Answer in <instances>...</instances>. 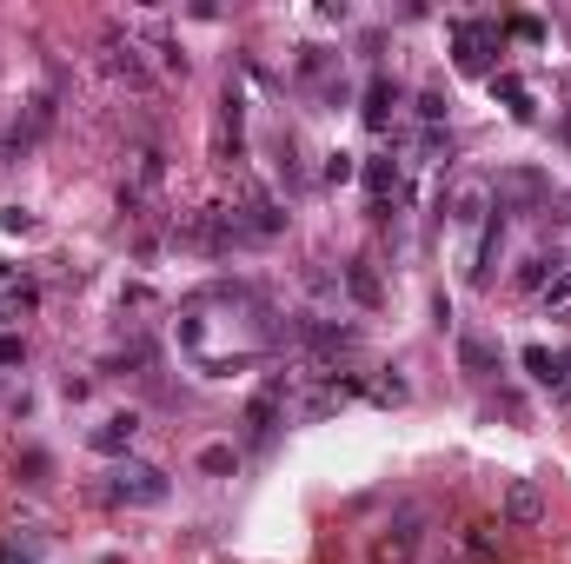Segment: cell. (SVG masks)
Returning <instances> with one entry per match:
<instances>
[{"instance_id":"4316f807","label":"cell","mask_w":571,"mask_h":564,"mask_svg":"<svg viewBox=\"0 0 571 564\" xmlns=\"http://www.w3.org/2000/svg\"><path fill=\"white\" fill-rule=\"evenodd\" d=\"M419 153H426V160H452V133H446V126H426Z\"/></svg>"},{"instance_id":"6da1fadb","label":"cell","mask_w":571,"mask_h":564,"mask_svg":"<svg viewBox=\"0 0 571 564\" xmlns=\"http://www.w3.org/2000/svg\"><path fill=\"white\" fill-rule=\"evenodd\" d=\"M419 539H426V512H419V505H406L392 525H379V532H373V552H366V558H373V564H419Z\"/></svg>"},{"instance_id":"f1b7e54d","label":"cell","mask_w":571,"mask_h":564,"mask_svg":"<svg viewBox=\"0 0 571 564\" xmlns=\"http://www.w3.org/2000/svg\"><path fill=\"white\" fill-rule=\"evenodd\" d=\"M539 299H545V306H571V273H552V279H545V293H539Z\"/></svg>"},{"instance_id":"603a6c76","label":"cell","mask_w":571,"mask_h":564,"mask_svg":"<svg viewBox=\"0 0 571 564\" xmlns=\"http://www.w3.org/2000/svg\"><path fill=\"white\" fill-rule=\"evenodd\" d=\"M412 106H419V120H426V126H446V106H452V100H446L439 86H419V100H412Z\"/></svg>"},{"instance_id":"e0dca14e","label":"cell","mask_w":571,"mask_h":564,"mask_svg":"<svg viewBox=\"0 0 571 564\" xmlns=\"http://www.w3.org/2000/svg\"><path fill=\"white\" fill-rule=\"evenodd\" d=\"M160 173H166V166H160V153H153V146H146V153H133V180H126V199L153 193V186H160Z\"/></svg>"},{"instance_id":"44dd1931","label":"cell","mask_w":571,"mask_h":564,"mask_svg":"<svg viewBox=\"0 0 571 564\" xmlns=\"http://www.w3.org/2000/svg\"><path fill=\"white\" fill-rule=\"evenodd\" d=\"M319 180H326V186H346V180H359V153L333 146V153H326V166H319Z\"/></svg>"},{"instance_id":"f546056e","label":"cell","mask_w":571,"mask_h":564,"mask_svg":"<svg viewBox=\"0 0 571 564\" xmlns=\"http://www.w3.org/2000/svg\"><path fill=\"white\" fill-rule=\"evenodd\" d=\"M0 226H7V233H33V213H27V206H7Z\"/></svg>"},{"instance_id":"83f0119b","label":"cell","mask_w":571,"mask_h":564,"mask_svg":"<svg viewBox=\"0 0 571 564\" xmlns=\"http://www.w3.org/2000/svg\"><path fill=\"white\" fill-rule=\"evenodd\" d=\"M13 366H27V339L20 332H0V372H13Z\"/></svg>"},{"instance_id":"d6a6232c","label":"cell","mask_w":571,"mask_h":564,"mask_svg":"<svg viewBox=\"0 0 571 564\" xmlns=\"http://www.w3.org/2000/svg\"><path fill=\"white\" fill-rule=\"evenodd\" d=\"M559 140H565V146H571V106H565V120H559Z\"/></svg>"},{"instance_id":"484cf974","label":"cell","mask_w":571,"mask_h":564,"mask_svg":"<svg viewBox=\"0 0 571 564\" xmlns=\"http://www.w3.org/2000/svg\"><path fill=\"white\" fill-rule=\"evenodd\" d=\"M326 66H333V60H326V47H299V60H293V73H299V80H319Z\"/></svg>"},{"instance_id":"2e32d148","label":"cell","mask_w":571,"mask_h":564,"mask_svg":"<svg viewBox=\"0 0 571 564\" xmlns=\"http://www.w3.org/2000/svg\"><path fill=\"white\" fill-rule=\"evenodd\" d=\"M552 266H559L552 253H526V259H519V273H512V286H519V293H545Z\"/></svg>"},{"instance_id":"ac0fdd59","label":"cell","mask_w":571,"mask_h":564,"mask_svg":"<svg viewBox=\"0 0 571 564\" xmlns=\"http://www.w3.org/2000/svg\"><path fill=\"white\" fill-rule=\"evenodd\" d=\"M206 479H233L239 472V445H200V459H193Z\"/></svg>"},{"instance_id":"8992f818","label":"cell","mask_w":571,"mask_h":564,"mask_svg":"<svg viewBox=\"0 0 571 564\" xmlns=\"http://www.w3.org/2000/svg\"><path fill=\"white\" fill-rule=\"evenodd\" d=\"M133 439H140V412H106L86 425V452H100V459H120Z\"/></svg>"},{"instance_id":"5b68a950","label":"cell","mask_w":571,"mask_h":564,"mask_svg":"<svg viewBox=\"0 0 571 564\" xmlns=\"http://www.w3.org/2000/svg\"><path fill=\"white\" fill-rule=\"evenodd\" d=\"M47 126H53V100H47V93H33V100H27V113L7 126V140H0V160H20V153H27V146L47 133Z\"/></svg>"},{"instance_id":"ffe728a7","label":"cell","mask_w":571,"mask_h":564,"mask_svg":"<svg viewBox=\"0 0 571 564\" xmlns=\"http://www.w3.org/2000/svg\"><path fill=\"white\" fill-rule=\"evenodd\" d=\"M459 366H466L472 379H492V372H499V359H492L486 339H459Z\"/></svg>"},{"instance_id":"30bf717a","label":"cell","mask_w":571,"mask_h":564,"mask_svg":"<svg viewBox=\"0 0 571 564\" xmlns=\"http://www.w3.org/2000/svg\"><path fill=\"white\" fill-rule=\"evenodd\" d=\"M506 199H519V206H545V199H552V186H545V173L512 166V173H499V206H506Z\"/></svg>"},{"instance_id":"4dcf8cb0","label":"cell","mask_w":571,"mask_h":564,"mask_svg":"<svg viewBox=\"0 0 571 564\" xmlns=\"http://www.w3.org/2000/svg\"><path fill=\"white\" fill-rule=\"evenodd\" d=\"M60 392H67V406H80V399H93V379H73V372H67V386H60Z\"/></svg>"},{"instance_id":"9a60e30c","label":"cell","mask_w":571,"mask_h":564,"mask_svg":"<svg viewBox=\"0 0 571 564\" xmlns=\"http://www.w3.org/2000/svg\"><path fill=\"white\" fill-rule=\"evenodd\" d=\"M359 173H366V193H373V206L386 213V199L399 193V166H392V160H366Z\"/></svg>"},{"instance_id":"7402d4cb","label":"cell","mask_w":571,"mask_h":564,"mask_svg":"<svg viewBox=\"0 0 571 564\" xmlns=\"http://www.w3.org/2000/svg\"><path fill=\"white\" fill-rule=\"evenodd\" d=\"M519 366H526L539 386H552V392H559V359H552L545 346H526V352H519Z\"/></svg>"},{"instance_id":"5bb4252c","label":"cell","mask_w":571,"mask_h":564,"mask_svg":"<svg viewBox=\"0 0 571 564\" xmlns=\"http://www.w3.org/2000/svg\"><path fill=\"white\" fill-rule=\"evenodd\" d=\"M459 558H472V564H492L499 558V525H466V539H459Z\"/></svg>"},{"instance_id":"1f68e13d","label":"cell","mask_w":571,"mask_h":564,"mask_svg":"<svg viewBox=\"0 0 571 564\" xmlns=\"http://www.w3.org/2000/svg\"><path fill=\"white\" fill-rule=\"evenodd\" d=\"M559 392H571V352H559Z\"/></svg>"},{"instance_id":"d6986e66","label":"cell","mask_w":571,"mask_h":564,"mask_svg":"<svg viewBox=\"0 0 571 564\" xmlns=\"http://www.w3.org/2000/svg\"><path fill=\"white\" fill-rule=\"evenodd\" d=\"M0 564H40V539H33V525H27V532L13 525V532L0 539Z\"/></svg>"},{"instance_id":"7a4b0ae2","label":"cell","mask_w":571,"mask_h":564,"mask_svg":"<svg viewBox=\"0 0 571 564\" xmlns=\"http://www.w3.org/2000/svg\"><path fill=\"white\" fill-rule=\"evenodd\" d=\"M106 499L113 505H160L166 499V472L160 465H140V459H120L106 472Z\"/></svg>"},{"instance_id":"4fadbf2b","label":"cell","mask_w":571,"mask_h":564,"mask_svg":"<svg viewBox=\"0 0 571 564\" xmlns=\"http://www.w3.org/2000/svg\"><path fill=\"white\" fill-rule=\"evenodd\" d=\"M339 286H346V293H353L359 306H379V299H386V286H379V273H373L366 259H353V266L339 273Z\"/></svg>"},{"instance_id":"3957f363","label":"cell","mask_w":571,"mask_h":564,"mask_svg":"<svg viewBox=\"0 0 571 564\" xmlns=\"http://www.w3.org/2000/svg\"><path fill=\"white\" fill-rule=\"evenodd\" d=\"M100 66H106L120 86H146V80H153V66H146V47H140L133 33H106V40H100Z\"/></svg>"},{"instance_id":"7c38bea8","label":"cell","mask_w":571,"mask_h":564,"mask_svg":"<svg viewBox=\"0 0 571 564\" xmlns=\"http://www.w3.org/2000/svg\"><path fill=\"white\" fill-rule=\"evenodd\" d=\"M492 93L512 106V120H539V100H532V86L519 73H492Z\"/></svg>"},{"instance_id":"8fae6325","label":"cell","mask_w":571,"mask_h":564,"mask_svg":"<svg viewBox=\"0 0 571 564\" xmlns=\"http://www.w3.org/2000/svg\"><path fill=\"white\" fill-rule=\"evenodd\" d=\"M279 419H286V399H279V392L266 386V392H259V399L246 406V439H253V445H266V439L279 432Z\"/></svg>"},{"instance_id":"ba28073f","label":"cell","mask_w":571,"mask_h":564,"mask_svg":"<svg viewBox=\"0 0 571 564\" xmlns=\"http://www.w3.org/2000/svg\"><path fill=\"white\" fill-rule=\"evenodd\" d=\"M506 525H519V532H532V525H545V492H539V479H512L506 485Z\"/></svg>"},{"instance_id":"277c9868","label":"cell","mask_w":571,"mask_h":564,"mask_svg":"<svg viewBox=\"0 0 571 564\" xmlns=\"http://www.w3.org/2000/svg\"><path fill=\"white\" fill-rule=\"evenodd\" d=\"M492 47H499L492 27H479V20H459V27H452V60H459L466 73H499V66H492V60H499Z\"/></svg>"},{"instance_id":"9c48e42d","label":"cell","mask_w":571,"mask_h":564,"mask_svg":"<svg viewBox=\"0 0 571 564\" xmlns=\"http://www.w3.org/2000/svg\"><path fill=\"white\" fill-rule=\"evenodd\" d=\"M399 100H406V93H399V80H392V73H373V80H366V106H359V113H366V126H373V133H386V126H392V113H399Z\"/></svg>"},{"instance_id":"836d02e7","label":"cell","mask_w":571,"mask_h":564,"mask_svg":"<svg viewBox=\"0 0 571 564\" xmlns=\"http://www.w3.org/2000/svg\"><path fill=\"white\" fill-rule=\"evenodd\" d=\"M439 564H466V558H439Z\"/></svg>"},{"instance_id":"52a82bcc","label":"cell","mask_w":571,"mask_h":564,"mask_svg":"<svg viewBox=\"0 0 571 564\" xmlns=\"http://www.w3.org/2000/svg\"><path fill=\"white\" fill-rule=\"evenodd\" d=\"M233 213H239L246 239H279V233H286V206H279L273 193H246V206H233Z\"/></svg>"},{"instance_id":"d4e9b609","label":"cell","mask_w":571,"mask_h":564,"mask_svg":"<svg viewBox=\"0 0 571 564\" xmlns=\"http://www.w3.org/2000/svg\"><path fill=\"white\" fill-rule=\"evenodd\" d=\"M273 173H279L286 186H299V146H293V140H279V146H273Z\"/></svg>"},{"instance_id":"cb8c5ba5","label":"cell","mask_w":571,"mask_h":564,"mask_svg":"<svg viewBox=\"0 0 571 564\" xmlns=\"http://www.w3.org/2000/svg\"><path fill=\"white\" fill-rule=\"evenodd\" d=\"M153 53H160V66H166V73H186V47H180L173 33H153Z\"/></svg>"}]
</instances>
